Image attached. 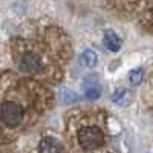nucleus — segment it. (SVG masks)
Returning a JSON list of instances; mask_svg holds the SVG:
<instances>
[{"instance_id":"obj_2","label":"nucleus","mask_w":153,"mask_h":153,"mask_svg":"<svg viewBox=\"0 0 153 153\" xmlns=\"http://www.w3.org/2000/svg\"><path fill=\"white\" fill-rule=\"evenodd\" d=\"M25 110L16 101H5L0 106V121L9 127H16L23 121Z\"/></svg>"},{"instance_id":"obj_10","label":"nucleus","mask_w":153,"mask_h":153,"mask_svg":"<svg viewBox=\"0 0 153 153\" xmlns=\"http://www.w3.org/2000/svg\"><path fill=\"white\" fill-rule=\"evenodd\" d=\"M61 98H63V101L65 103H74V101H76V94L75 92H72L71 89H65V91L61 92Z\"/></svg>"},{"instance_id":"obj_5","label":"nucleus","mask_w":153,"mask_h":153,"mask_svg":"<svg viewBox=\"0 0 153 153\" xmlns=\"http://www.w3.org/2000/svg\"><path fill=\"white\" fill-rule=\"evenodd\" d=\"M84 95L89 98V100H97L100 98L101 95V87H100V83L97 78H87L84 81Z\"/></svg>"},{"instance_id":"obj_9","label":"nucleus","mask_w":153,"mask_h":153,"mask_svg":"<svg viewBox=\"0 0 153 153\" xmlns=\"http://www.w3.org/2000/svg\"><path fill=\"white\" fill-rule=\"evenodd\" d=\"M129 78H130V83H132V84H139V83L143 81V78H144V71H143L141 68L133 69V71L130 72V75H129Z\"/></svg>"},{"instance_id":"obj_4","label":"nucleus","mask_w":153,"mask_h":153,"mask_svg":"<svg viewBox=\"0 0 153 153\" xmlns=\"http://www.w3.org/2000/svg\"><path fill=\"white\" fill-rule=\"evenodd\" d=\"M38 150H40V153H65L63 146L57 139L51 138V136H46L42 139L40 144H38Z\"/></svg>"},{"instance_id":"obj_1","label":"nucleus","mask_w":153,"mask_h":153,"mask_svg":"<svg viewBox=\"0 0 153 153\" xmlns=\"http://www.w3.org/2000/svg\"><path fill=\"white\" fill-rule=\"evenodd\" d=\"M76 141L83 150H95L104 144V133L97 126H84L78 130Z\"/></svg>"},{"instance_id":"obj_8","label":"nucleus","mask_w":153,"mask_h":153,"mask_svg":"<svg viewBox=\"0 0 153 153\" xmlns=\"http://www.w3.org/2000/svg\"><path fill=\"white\" fill-rule=\"evenodd\" d=\"M127 100H129V91H126V89H118V91L112 95V101L117 104H124Z\"/></svg>"},{"instance_id":"obj_3","label":"nucleus","mask_w":153,"mask_h":153,"mask_svg":"<svg viewBox=\"0 0 153 153\" xmlns=\"http://www.w3.org/2000/svg\"><path fill=\"white\" fill-rule=\"evenodd\" d=\"M19 66H20L22 71L28 72V74H40L43 71V61L38 55L29 52V54H25L20 58Z\"/></svg>"},{"instance_id":"obj_7","label":"nucleus","mask_w":153,"mask_h":153,"mask_svg":"<svg viewBox=\"0 0 153 153\" xmlns=\"http://www.w3.org/2000/svg\"><path fill=\"white\" fill-rule=\"evenodd\" d=\"M98 63V55L97 52H94L92 49H87L83 52L81 55V65L86 66V68H95Z\"/></svg>"},{"instance_id":"obj_6","label":"nucleus","mask_w":153,"mask_h":153,"mask_svg":"<svg viewBox=\"0 0 153 153\" xmlns=\"http://www.w3.org/2000/svg\"><path fill=\"white\" fill-rule=\"evenodd\" d=\"M121 45H123V42H121V38L118 37L117 32H113V31H106L104 32V46L109 51L117 52V51L121 49Z\"/></svg>"}]
</instances>
